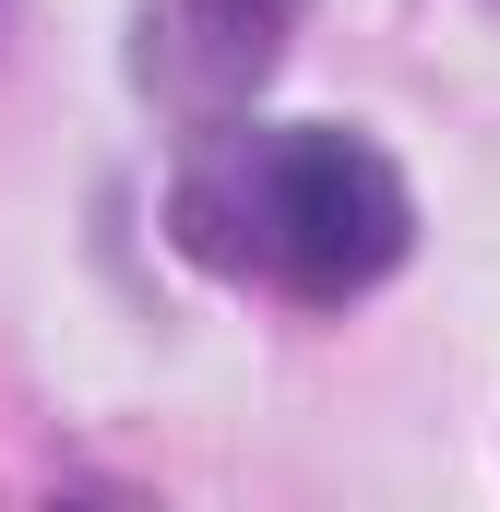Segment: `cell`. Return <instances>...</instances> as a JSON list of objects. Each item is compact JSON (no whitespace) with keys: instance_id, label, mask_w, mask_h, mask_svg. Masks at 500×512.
Segmentation results:
<instances>
[{"instance_id":"6da1fadb","label":"cell","mask_w":500,"mask_h":512,"mask_svg":"<svg viewBox=\"0 0 500 512\" xmlns=\"http://www.w3.org/2000/svg\"><path fill=\"white\" fill-rule=\"evenodd\" d=\"M167 227L215 274L286 286V298H358L405 262L417 203H405L381 143H358L334 120H262V131H215L179 167Z\"/></svg>"},{"instance_id":"7a4b0ae2","label":"cell","mask_w":500,"mask_h":512,"mask_svg":"<svg viewBox=\"0 0 500 512\" xmlns=\"http://www.w3.org/2000/svg\"><path fill=\"white\" fill-rule=\"evenodd\" d=\"M274 24H286V0H179L191 84H262V60H274Z\"/></svg>"}]
</instances>
